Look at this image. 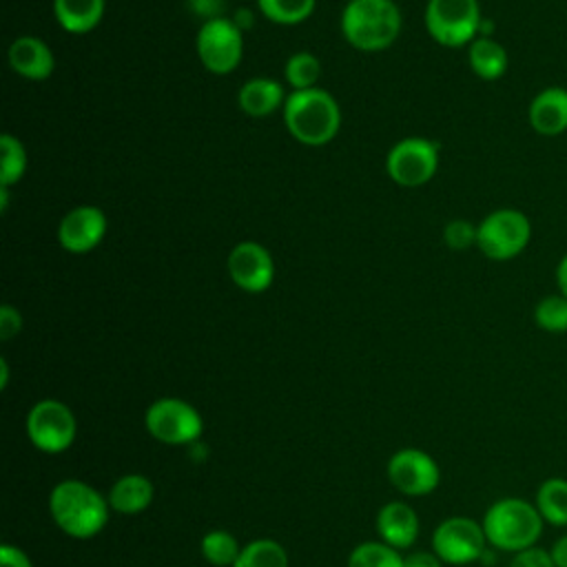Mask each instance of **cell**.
<instances>
[{
	"label": "cell",
	"instance_id": "18",
	"mask_svg": "<svg viewBox=\"0 0 567 567\" xmlns=\"http://www.w3.org/2000/svg\"><path fill=\"white\" fill-rule=\"evenodd\" d=\"M286 97L288 95L281 82L272 78H252L241 84L237 102L248 117H266L272 115L277 109H284Z\"/></svg>",
	"mask_w": 567,
	"mask_h": 567
},
{
	"label": "cell",
	"instance_id": "35",
	"mask_svg": "<svg viewBox=\"0 0 567 567\" xmlns=\"http://www.w3.org/2000/svg\"><path fill=\"white\" fill-rule=\"evenodd\" d=\"M403 567H441V558L430 551H412L403 558Z\"/></svg>",
	"mask_w": 567,
	"mask_h": 567
},
{
	"label": "cell",
	"instance_id": "16",
	"mask_svg": "<svg viewBox=\"0 0 567 567\" xmlns=\"http://www.w3.org/2000/svg\"><path fill=\"white\" fill-rule=\"evenodd\" d=\"M9 64L18 75L42 82L53 73L55 58L44 40L35 35H22L16 38L9 47Z\"/></svg>",
	"mask_w": 567,
	"mask_h": 567
},
{
	"label": "cell",
	"instance_id": "3",
	"mask_svg": "<svg viewBox=\"0 0 567 567\" xmlns=\"http://www.w3.org/2000/svg\"><path fill=\"white\" fill-rule=\"evenodd\" d=\"M49 509L55 525L73 538H91L106 525V501L91 485L69 478L53 487Z\"/></svg>",
	"mask_w": 567,
	"mask_h": 567
},
{
	"label": "cell",
	"instance_id": "31",
	"mask_svg": "<svg viewBox=\"0 0 567 567\" xmlns=\"http://www.w3.org/2000/svg\"><path fill=\"white\" fill-rule=\"evenodd\" d=\"M509 567H556V563L549 551H545L540 547H529V549L516 551Z\"/></svg>",
	"mask_w": 567,
	"mask_h": 567
},
{
	"label": "cell",
	"instance_id": "23",
	"mask_svg": "<svg viewBox=\"0 0 567 567\" xmlns=\"http://www.w3.org/2000/svg\"><path fill=\"white\" fill-rule=\"evenodd\" d=\"M233 567H288V556L277 540L259 538L241 547Z\"/></svg>",
	"mask_w": 567,
	"mask_h": 567
},
{
	"label": "cell",
	"instance_id": "9",
	"mask_svg": "<svg viewBox=\"0 0 567 567\" xmlns=\"http://www.w3.org/2000/svg\"><path fill=\"white\" fill-rule=\"evenodd\" d=\"M144 423L151 436L166 445L193 443L202 434L199 412L182 399H159L151 403Z\"/></svg>",
	"mask_w": 567,
	"mask_h": 567
},
{
	"label": "cell",
	"instance_id": "29",
	"mask_svg": "<svg viewBox=\"0 0 567 567\" xmlns=\"http://www.w3.org/2000/svg\"><path fill=\"white\" fill-rule=\"evenodd\" d=\"M348 567H403V558L385 543H363L350 554Z\"/></svg>",
	"mask_w": 567,
	"mask_h": 567
},
{
	"label": "cell",
	"instance_id": "22",
	"mask_svg": "<svg viewBox=\"0 0 567 567\" xmlns=\"http://www.w3.org/2000/svg\"><path fill=\"white\" fill-rule=\"evenodd\" d=\"M536 509L543 520L565 527L567 525V481L551 476L540 483L536 492Z\"/></svg>",
	"mask_w": 567,
	"mask_h": 567
},
{
	"label": "cell",
	"instance_id": "36",
	"mask_svg": "<svg viewBox=\"0 0 567 567\" xmlns=\"http://www.w3.org/2000/svg\"><path fill=\"white\" fill-rule=\"evenodd\" d=\"M549 554H551L556 567H567V534L560 536V538L551 545Z\"/></svg>",
	"mask_w": 567,
	"mask_h": 567
},
{
	"label": "cell",
	"instance_id": "5",
	"mask_svg": "<svg viewBox=\"0 0 567 567\" xmlns=\"http://www.w3.org/2000/svg\"><path fill=\"white\" fill-rule=\"evenodd\" d=\"M532 239V221L518 208H498L476 226V246L492 261L518 257Z\"/></svg>",
	"mask_w": 567,
	"mask_h": 567
},
{
	"label": "cell",
	"instance_id": "11",
	"mask_svg": "<svg viewBox=\"0 0 567 567\" xmlns=\"http://www.w3.org/2000/svg\"><path fill=\"white\" fill-rule=\"evenodd\" d=\"M485 540L483 525L465 516H452L434 529L432 547L443 563L467 565L485 554Z\"/></svg>",
	"mask_w": 567,
	"mask_h": 567
},
{
	"label": "cell",
	"instance_id": "13",
	"mask_svg": "<svg viewBox=\"0 0 567 567\" xmlns=\"http://www.w3.org/2000/svg\"><path fill=\"white\" fill-rule=\"evenodd\" d=\"M390 483L408 494L423 496L439 485V465L434 458L421 450H401L388 463Z\"/></svg>",
	"mask_w": 567,
	"mask_h": 567
},
{
	"label": "cell",
	"instance_id": "20",
	"mask_svg": "<svg viewBox=\"0 0 567 567\" xmlns=\"http://www.w3.org/2000/svg\"><path fill=\"white\" fill-rule=\"evenodd\" d=\"M467 62H470V69L474 71V75H478L481 80L494 82L505 75L509 58H507L505 47L501 42H496L492 35L489 38L478 35L476 40L470 42Z\"/></svg>",
	"mask_w": 567,
	"mask_h": 567
},
{
	"label": "cell",
	"instance_id": "39",
	"mask_svg": "<svg viewBox=\"0 0 567 567\" xmlns=\"http://www.w3.org/2000/svg\"><path fill=\"white\" fill-rule=\"evenodd\" d=\"M7 381H9V365L4 359H0V388L2 390L7 388Z\"/></svg>",
	"mask_w": 567,
	"mask_h": 567
},
{
	"label": "cell",
	"instance_id": "37",
	"mask_svg": "<svg viewBox=\"0 0 567 567\" xmlns=\"http://www.w3.org/2000/svg\"><path fill=\"white\" fill-rule=\"evenodd\" d=\"M230 20L241 29V31H246V29H250L252 24H255V16H252V11H248V9H237L233 16H230Z\"/></svg>",
	"mask_w": 567,
	"mask_h": 567
},
{
	"label": "cell",
	"instance_id": "17",
	"mask_svg": "<svg viewBox=\"0 0 567 567\" xmlns=\"http://www.w3.org/2000/svg\"><path fill=\"white\" fill-rule=\"evenodd\" d=\"M377 529L385 545L394 549H403L416 540L419 518L410 505L394 501L381 507L377 516Z\"/></svg>",
	"mask_w": 567,
	"mask_h": 567
},
{
	"label": "cell",
	"instance_id": "19",
	"mask_svg": "<svg viewBox=\"0 0 567 567\" xmlns=\"http://www.w3.org/2000/svg\"><path fill=\"white\" fill-rule=\"evenodd\" d=\"M53 13L66 33L82 35L100 24L104 0H53Z\"/></svg>",
	"mask_w": 567,
	"mask_h": 567
},
{
	"label": "cell",
	"instance_id": "24",
	"mask_svg": "<svg viewBox=\"0 0 567 567\" xmlns=\"http://www.w3.org/2000/svg\"><path fill=\"white\" fill-rule=\"evenodd\" d=\"M27 171V151L22 142L11 135L2 133L0 137V186H11L20 182V177Z\"/></svg>",
	"mask_w": 567,
	"mask_h": 567
},
{
	"label": "cell",
	"instance_id": "21",
	"mask_svg": "<svg viewBox=\"0 0 567 567\" xmlns=\"http://www.w3.org/2000/svg\"><path fill=\"white\" fill-rule=\"evenodd\" d=\"M153 501V483L142 474H126L115 481L109 505L120 514H137Z\"/></svg>",
	"mask_w": 567,
	"mask_h": 567
},
{
	"label": "cell",
	"instance_id": "15",
	"mask_svg": "<svg viewBox=\"0 0 567 567\" xmlns=\"http://www.w3.org/2000/svg\"><path fill=\"white\" fill-rule=\"evenodd\" d=\"M529 126L543 137H556L567 131V89L547 86L538 91L527 109Z\"/></svg>",
	"mask_w": 567,
	"mask_h": 567
},
{
	"label": "cell",
	"instance_id": "33",
	"mask_svg": "<svg viewBox=\"0 0 567 567\" xmlns=\"http://www.w3.org/2000/svg\"><path fill=\"white\" fill-rule=\"evenodd\" d=\"M190 13H195L197 18H204V22L215 20V18H224V0H186Z\"/></svg>",
	"mask_w": 567,
	"mask_h": 567
},
{
	"label": "cell",
	"instance_id": "6",
	"mask_svg": "<svg viewBox=\"0 0 567 567\" xmlns=\"http://www.w3.org/2000/svg\"><path fill=\"white\" fill-rule=\"evenodd\" d=\"M483 16L478 0H427L425 29L443 47L458 49L478 38Z\"/></svg>",
	"mask_w": 567,
	"mask_h": 567
},
{
	"label": "cell",
	"instance_id": "34",
	"mask_svg": "<svg viewBox=\"0 0 567 567\" xmlns=\"http://www.w3.org/2000/svg\"><path fill=\"white\" fill-rule=\"evenodd\" d=\"M0 567H31L27 554L13 545L0 547Z\"/></svg>",
	"mask_w": 567,
	"mask_h": 567
},
{
	"label": "cell",
	"instance_id": "27",
	"mask_svg": "<svg viewBox=\"0 0 567 567\" xmlns=\"http://www.w3.org/2000/svg\"><path fill=\"white\" fill-rule=\"evenodd\" d=\"M534 321L545 332H551V334L567 332V297L560 292L543 297L534 306Z\"/></svg>",
	"mask_w": 567,
	"mask_h": 567
},
{
	"label": "cell",
	"instance_id": "14",
	"mask_svg": "<svg viewBox=\"0 0 567 567\" xmlns=\"http://www.w3.org/2000/svg\"><path fill=\"white\" fill-rule=\"evenodd\" d=\"M106 228L109 221L102 208L89 204L75 206L60 219L58 241L69 252H89L104 239Z\"/></svg>",
	"mask_w": 567,
	"mask_h": 567
},
{
	"label": "cell",
	"instance_id": "10",
	"mask_svg": "<svg viewBox=\"0 0 567 567\" xmlns=\"http://www.w3.org/2000/svg\"><path fill=\"white\" fill-rule=\"evenodd\" d=\"M27 434L31 443L42 452H64L75 439V416L64 403L44 399L29 410Z\"/></svg>",
	"mask_w": 567,
	"mask_h": 567
},
{
	"label": "cell",
	"instance_id": "38",
	"mask_svg": "<svg viewBox=\"0 0 567 567\" xmlns=\"http://www.w3.org/2000/svg\"><path fill=\"white\" fill-rule=\"evenodd\" d=\"M556 286H558V292L567 297V255H563L556 266Z\"/></svg>",
	"mask_w": 567,
	"mask_h": 567
},
{
	"label": "cell",
	"instance_id": "26",
	"mask_svg": "<svg viewBox=\"0 0 567 567\" xmlns=\"http://www.w3.org/2000/svg\"><path fill=\"white\" fill-rule=\"evenodd\" d=\"M317 0H257L259 11L277 24H299L315 11Z\"/></svg>",
	"mask_w": 567,
	"mask_h": 567
},
{
	"label": "cell",
	"instance_id": "28",
	"mask_svg": "<svg viewBox=\"0 0 567 567\" xmlns=\"http://www.w3.org/2000/svg\"><path fill=\"white\" fill-rule=\"evenodd\" d=\"M239 545L237 540L224 532V529H215V532H208L204 538H202V554L204 558L210 563V565H217V567H233L237 556H239Z\"/></svg>",
	"mask_w": 567,
	"mask_h": 567
},
{
	"label": "cell",
	"instance_id": "2",
	"mask_svg": "<svg viewBox=\"0 0 567 567\" xmlns=\"http://www.w3.org/2000/svg\"><path fill=\"white\" fill-rule=\"evenodd\" d=\"M341 31L359 51H383L401 31V11L394 0H350L341 13Z\"/></svg>",
	"mask_w": 567,
	"mask_h": 567
},
{
	"label": "cell",
	"instance_id": "7",
	"mask_svg": "<svg viewBox=\"0 0 567 567\" xmlns=\"http://www.w3.org/2000/svg\"><path fill=\"white\" fill-rule=\"evenodd\" d=\"M195 49L199 62L215 75L235 71L244 55V31L230 18H215L199 27Z\"/></svg>",
	"mask_w": 567,
	"mask_h": 567
},
{
	"label": "cell",
	"instance_id": "30",
	"mask_svg": "<svg viewBox=\"0 0 567 567\" xmlns=\"http://www.w3.org/2000/svg\"><path fill=\"white\" fill-rule=\"evenodd\" d=\"M443 241L452 250H465L470 246H476V226L467 219H452L443 228Z\"/></svg>",
	"mask_w": 567,
	"mask_h": 567
},
{
	"label": "cell",
	"instance_id": "32",
	"mask_svg": "<svg viewBox=\"0 0 567 567\" xmlns=\"http://www.w3.org/2000/svg\"><path fill=\"white\" fill-rule=\"evenodd\" d=\"M22 328V317L18 312V308L9 306V303H2L0 306V339L7 341L11 337H16Z\"/></svg>",
	"mask_w": 567,
	"mask_h": 567
},
{
	"label": "cell",
	"instance_id": "4",
	"mask_svg": "<svg viewBox=\"0 0 567 567\" xmlns=\"http://www.w3.org/2000/svg\"><path fill=\"white\" fill-rule=\"evenodd\" d=\"M483 532L489 545L516 554L534 547L540 538L543 516L523 498H501L485 512Z\"/></svg>",
	"mask_w": 567,
	"mask_h": 567
},
{
	"label": "cell",
	"instance_id": "25",
	"mask_svg": "<svg viewBox=\"0 0 567 567\" xmlns=\"http://www.w3.org/2000/svg\"><path fill=\"white\" fill-rule=\"evenodd\" d=\"M284 75H286V82L295 91L315 89L319 82V75H321V62L317 55H312L308 51L292 53L284 66Z\"/></svg>",
	"mask_w": 567,
	"mask_h": 567
},
{
	"label": "cell",
	"instance_id": "1",
	"mask_svg": "<svg viewBox=\"0 0 567 567\" xmlns=\"http://www.w3.org/2000/svg\"><path fill=\"white\" fill-rule=\"evenodd\" d=\"M284 122L297 142L321 146L337 137L341 128V109L326 89L315 86L292 91L284 102Z\"/></svg>",
	"mask_w": 567,
	"mask_h": 567
},
{
	"label": "cell",
	"instance_id": "8",
	"mask_svg": "<svg viewBox=\"0 0 567 567\" xmlns=\"http://www.w3.org/2000/svg\"><path fill=\"white\" fill-rule=\"evenodd\" d=\"M439 168V146L425 137H405L396 142L388 157L385 171L399 186H423Z\"/></svg>",
	"mask_w": 567,
	"mask_h": 567
},
{
	"label": "cell",
	"instance_id": "12",
	"mask_svg": "<svg viewBox=\"0 0 567 567\" xmlns=\"http://www.w3.org/2000/svg\"><path fill=\"white\" fill-rule=\"evenodd\" d=\"M228 275L237 288L246 292H264L272 286L275 261L266 246L259 241H239L226 261Z\"/></svg>",
	"mask_w": 567,
	"mask_h": 567
}]
</instances>
